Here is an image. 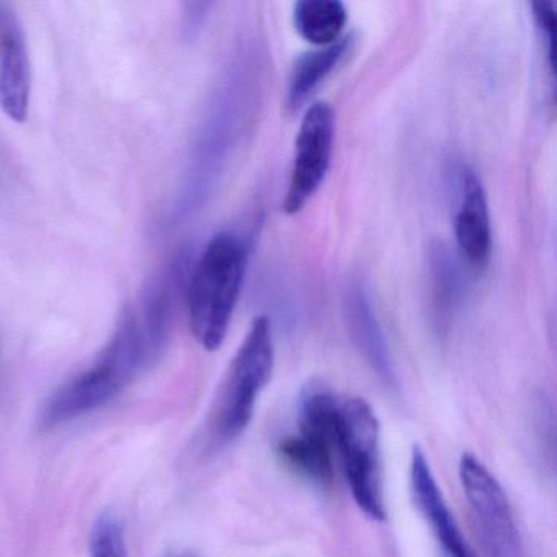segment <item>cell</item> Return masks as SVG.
Wrapping results in <instances>:
<instances>
[{"instance_id": "cell-11", "label": "cell", "mask_w": 557, "mask_h": 557, "mask_svg": "<svg viewBox=\"0 0 557 557\" xmlns=\"http://www.w3.org/2000/svg\"><path fill=\"white\" fill-rule=\"evenodd\" d=\"M350 44L351 37L341 38L329 47L302 54L296 61L288 84L289 109H299L314 94V90L324 83L325 77L338 66L342 58L347 54Z\"/></svg>"}, {"instance_id": "cell-6", "label": "cell", "mask_w": 557, "mask_h": 557, "mask_svg": "<svg viewBox=\"0 0 557 557\" xmlns=\"http://www.w3.org/2000/svg\"><path fill=\"white\" fill-rule=\"evenodd\" d=\"M335 120L329 103H314L306 112L296 138V156L283 210L296 214L319 190L331 168Z\"/></svg>"}, {"instance_id": "cell-15", "label": "cell", "mask_w": 557, "mask_h": 557, "mask_svg": "<svg viewBox=\"0 0 557 557\" xmlns=\"http://www.w3.org/2000/svg\"><path fill=\"white\" fill-rule=\"evenodd\" d=\"M90 556L128 557L125 530L113 515H103L94 524L90 533Z\"/></svg>"}, {"instance_id": "cell-2", "label": "cell", "mask_w": 557, "mask_h": 557, "mask_svg": "<svg viewBox=\"0 0 557 557\" xmlns=\"http://www.w3.org/2000/svg\"><path fill=\"white\" fill-rule=\"evenodd\" d=\"M249 246L239 234H214L191 269L187 285L190 327L198 344L218 350L243 289Z\"/></svg>"}, {"instance_id": "cell-9", "label": "cell", "mask_w": 557, "mask_h": 557, "mask_svg": "<svg viewBox=\"0 0 557 557\" xmlns=\"http://www.w3.org/2000/svg\"><path fill=\"white\" fill-rule=\"evenodd\" d=\"M410 494L413 504L423 518L429 521L433 536L438 541L445 557H478L462 536L442 488L436 484L425 453L416 446L410 456Z\"/></svg>"}, {"instance_id": "cell-12", "label": "cell", "mask_w": 557, "mask_h": 557, "mask_svg": "<svg viewBox=\"0 0 557 557\" xmlns=\"http://www.w3.org/2000/svg\"><path fill=\"white\" fill-rule=\"evenodd\" d=\"M296 30L315 47L341 40L347 24V9L341 0H301L293 9Z\"/></svg>"}, {"instance_id": "cell-13", "label": "cell", "mask_w": 557, "mask_h": 557, "mask_svg": "<svg viewBox=\"0 0 557 557\" xmlns=\"http://www.w3.org/2000/svg\"><path fill=\"white\" fill-rule=\"evenodd\" d=\"M278 455L283 461L305 478L318 484H331L334 478V451L305 436L289 435L280 442Z\"/></svg>"}, {"instance_id": "cell-10", "label": "cell", "mask_w": 557, "mask_h": 557, "mask_svg": "<svg viewBox=\"0 0 557 557\" xmlns=\"http://www.w3.org/2000/svg\"><path fill=\"white\" fill-rule=\"evenodd\" d=\"M345 318L351 341L363 355L371 370L380 377L381 383L389 389H399L396 367L391 357L389 345L384 337L383 329L374 315L373 306L363 286L354 283L345 295Z\"/></svg>"}, {"instance_id": "cell-1", "label": "cell", "mask_w": 557, "mask_h": 557, "mask_svg": "<svg viewBox=\"0 0 557 557\" xmlns=\"http://www.w3.org/2000/svg\"><path fill=\"white\" fill-rule=\"evenodd\" d=\"M145 325L135 308L123 315L115 334L90 367L71 377L45 406V426L86 416L115 399L139 368L156 360Z\"/></svg>"}, {"instance_id": "cell-16", "label": "cell", "mask_w": 557, "mask_h": 557, "mask_svg": "<svg viewBox=\"0 0 557 557\" xmlns=\"http://www.w3.org/2000/svg\"><path fill=\"white\" fill-rule=\"evenodd\" d=\"M534 21H536L537 32H540L541 44H543L544 53H546L547 66L554 77V44H556V14L554 5L550 2H536L533 4Z\"/></svg>"}, {"instance_id": "cell-7", "label": "cell", "mask_w": 557, "mask_h": 557, "mask_svg": "<svg viewBox=\"0 0 557 557\" xmlns=\"http://www.w3.org/2000/svg\"><path fill=\"white\" fill-rule=\"evenodd\" d=\"M32 64L27 35L15 9L0 2V110L11 122H27Z\"/></svg>"}, {"instance_id": "cell-8", "label": "cell", "mask_w": 557, "mask_h": 557, "mask_svg": "<svg viewBox=\"0 0 557 557\" xmlns=\"http://www.w3.org/2000/svg\"><path fill=\"white\" fill-rule=\"evenodd\" d=\"M456 194V244L466 265L472 272L482 273L491 260V214L481 178L468 164L458 168Z\"/></svg>"}, {"instance_id": "cell-4", "label": "cell", "mask_w": 557, "mask_h": 557, "mask_svg": "<svg viewBox=\"0 0 557 557\" xmlns=\"http://www.w3.org/2000/svg\"><path fill=\"white\" fill-rule=\"evenodd\" d=\"M335 453L355 504L371 518L386 520L383 469H381L380 422L367 400H341Z\"/></svg>"}, {"instance_id": "cell-5", "label": "cell", "mask_w": 557, "mask_h": 557, "mask_svg": "<svg viewBox=\"0 0 557 557\" xmlns=\"http://www.w3.org/2000/svg\"><path fill=\"white\" fill-rule=\"evenodd\" d=\"M459 481L487 556L523 557L510 502L495 475L474 455L465 453L459 461Z\"/></svg>"}, {"instance_id": "cell-14", "label": "cell", "mask_w": 557, "mask_h": 557, "mask_svg": "<svg viewBox=\"0 0 557 557\" xmlns=\"http://www.w3.org/2000/svg\"><path fill=\"white\" fill-rule=\"evenodd\" d=\"M432 293L433 308L440 324H445L451 318L459 295H461V280L458 267L453 263L448 250L438 246L432 253Z\"/></svg>"}, {"instance_id": "cell-3", "label": "cell", "mask_w": 557, "mask_h": 557, "mask_svg": "<svg viewBox=\"0 0 557 557\" xmlns=\"http://www.w3.org/2000/svg\"><path fill=\"white\" fill-rule=\"evenodd\" d=\"M275 367L272 324L257 318L233 358L221 387L214 412V432L220 442H233L252 422L257 400L272 380Z\"/></svg>"}, {"instance_id": "cell-17", "label": "cell", "mask_w": 557, "mask_h": 557, "mask_svg": "<svg viewBox=\"0 0 557 557\" xmlns=\"http://www.w3.org/2000/svg\"><path fill=\"white\" fill-rule=\"evenodd\" d=\"M177 557H195L194 554H181V556Z\"/></svg>"}]
</instances>
